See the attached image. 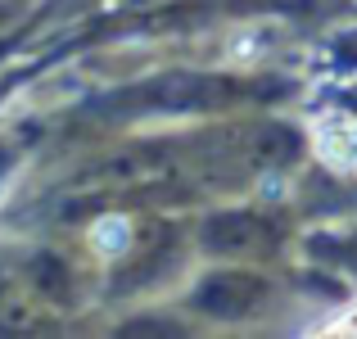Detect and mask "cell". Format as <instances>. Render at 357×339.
<instances>
[{
  "instance_id": "1",
  "label": "cell",
  "mask_w": 357,
  "mask_h": 339,
  "mask_svg": "<svg viewBox=\"0 0 357 339\" xmlns=\"http://www.w3.org/2000/svg\"><path fill=\"white\" fill-rule=\"evenodd\" d=\"M91 244H96V253H105V258H118V253H127V244H131V222L118 218V213L100 218L96 226H91Z\"/></svg>"
},
{
  "instance_id": "2",
  "label": "cell",
  "mask_w": 357,
  "mask_h": 339,
  "mask_svg": "<svg viewBox=\"0 0 357 339\" xmlns=\"http://www.w3.org/2000/svg\"><path fill=\"white\" fill-rule=\"evenodd\" d=\"M280 190H285V186H280L276 176H267V181H262V195H280Z\"/></svg>"
}]
</instances>
